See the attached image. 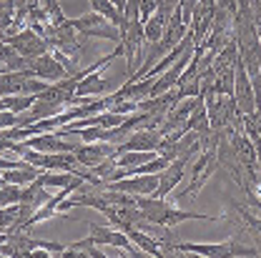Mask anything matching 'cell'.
<instances>
[{
	"label": "cell",
	"mask_w": 261,
	"mask_h": 258,
	"mask_svg": "<svg viewBox=\"0 0 261 258\" xmlns=\"http://www.w3.org/2000/svg\"><path fill=\"white\" fill-rule=\"evenodd\" d=\"M194 251L201 256L211 258H231V256H259V251H254L251 246H244L239 241H224V243H176L168 246V251Z\"/></svg>",
	"instance_id": "6da1fadb"
},
{
	"label": "cell",
	"mask_w": 261,
	"mask_h": 258,
	"mask_svg": "<svg viewBox=\"0 0 261 258\" xmlns=\"http://www.w3.org/2000/svg\"><path fill=\"white\" fill-rule=\"evenodd\" d=\"M91 238L96 241V246H116V248H123V251L133 253V256H141L138 253L141 248L133 246V241L126 236V231H118L116 226H96V223H91Z\"/></svg>",
	"instance_id": "7a4b0ae2"
},
{
	"label": "cell",
	"mask_w": 261,
	"mask_h": 258,
	"mask_svg": "<svg viewBox=\"0 0 261 258\" xmlns=\"http://www.w3.org/2000/svg\"><path fill=\"white\" fill-rule=\"evenodd\" d=\"M75 158L81 165L86 168H96L103 161L113 158L116 156V146L108 143V140H93V143H86V146H75Z\"/></svg>",
	"instance_id": "3957f363"
},
{
	"label": "cell",
	"mask_w": 261,
	"mask_h": 258,
	"mask_svg": "<svg viewBox=\"0 0 261 258\" xmlns=\"http://www.w3.org/2000/svg\"><path fill=\"white\" fill-rule=\"evenodd\" d=\"M5 43H10L23 58H38V55H43V53H48V40H43V38H38L35 33L28 28V31L18 33V35H8V38H3Z\"/></svg>",
	"instance_id": "277c9868"
},
{
	"label": "cell",
	"mask_w": 261,
	"mask_h": 258,
	"mask_svg": "<svg viewBox=\"0 0 261 258\" xmlns=\"http://www.w3.org/2000/svg\"><path fill=\"white\" fill-rule=\"evenodd\" d=\"M28 70H31V75L40 78V80H48V83H58V80H63L65 75H68V68L58 58H50L48 53L33 58Z\"/></svg>",
	"instance_id": "5b68a950"
},
{
	"label": "cell",
	"mask_w": 261,
	"mask_h": 258,
	"mask_svg": "<svg viewBox=\"0 0 261 258\" xmlns=\"http://www.w3.org/2000/svg\"><path fill=\"white\" fill-rule=\"evenodd\" d=\"M121 231H126V236L143 253H148V256H163V241L151 238V233H143V231H138L136 226H126V228H121Z\"/></svg>",
	"instance_id": "8992f818"
},
{
	"label": "cell",
	"mask_w": 261,
	"mask_h": 258,
	"mask_svg": "<svg viewBox=\"0 0 261 258\" xmlns=\"http://www.w3.org/2000/svg\"><path fill=\"white\" fill-rule=\"evenodd\" d=\"M40 173H43V168H35L31 163H25V165H20V168H8V170L3 173V181H5V183H15V186H31Z\"/></svg>",
	"instance_id": "52a82bcc"
},
{
	"label": "cell",
	"mask_w": 261,
	"mask_h": 258,
	"mask_svg": "<svg viewBox=\"0 0 261 258\" xmlns=\"http://www.w3.org/2000/svg\"><path fill=\"white\" fill-rule=\"evenodd\" d=\"M143 35H146L151 43L161 40L163 38V15H153L151 20H146V23H143Z\"/></svg>",
	"instance_id": "ba28073f"
},
{
	"label": "cell",
	"mask_w": 261,
	"mask_h": 258,
	"mask_svg": "<svg viewBox=\"0 0 261 258\" xmlns=\"http://www.w3.org/2000/svg\"><path fill=\"white\" fill-rule=\"evenodd\" d=\"M18 113H13L10 108H5V110H0V130L5 128H13V126H18Z\"/></svg>",
	"instance_id": "9c48e42d"
},
{
	"label": "cell",
	"mask_w": 261,
	"mask_h": 258,
	"mask_svg": "<svg viewBox=\"0 0 261 258\" xmlns=\"http://www.w3.org/2000/svg\"><path fill=\"white\" fill-rule=\"evenodd\" d=\"M3 183H5V181H3V173H0V186H3Z\"/></svg>",
	"instance_id": "30bf717a"
}]
</instances>
